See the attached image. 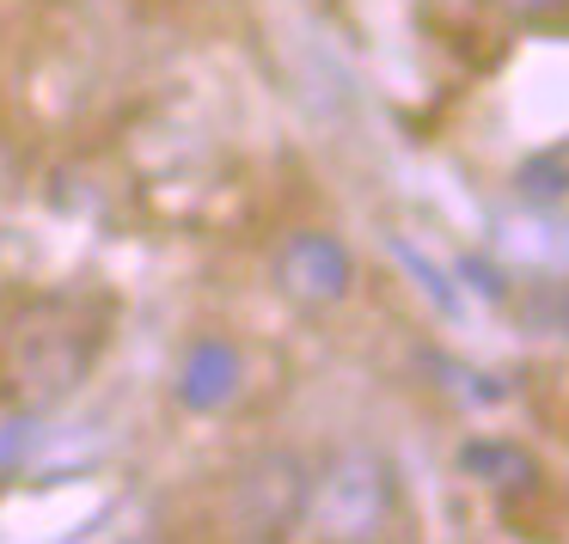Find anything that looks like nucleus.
Wrapping results in <instances>:
<instances>
[{
    "label": "nucleus",
    "instance_id": "nucleus-13",
    "mask_svg": "<svg viewBox=\"0 0 569 544\" xmlns=\"http://www.w3.org/2000/svg\"><path fill=\"white\" fill-rule=\"evenodd\" d=\"M508 13H520V19H551V13H563L569 0H502Z\"/></svg>",
    "mask_w": 569,
    "mask_h": 544
},
{
    "label": "nucleus",
    "instance_id": "nucleus-5",
    "mask_svg": "<svg viewBox=\"0 0 569 544\" xmlns=\"http://www.w3.org/2000/svg\"><path fill=\"white\" fill-rule=\"evenodd\" d=\"M496 251H508L527 270L569 275V202H532V209H496L490 214Z\"/></svg>",
    "mask_w": 569,
    "mask_h": 544
},
{
    "label": "nucleus",
    "instance_id": "nucleus-11",
    "mask_svg": "<svg viewBox=\"0 0 569 544\" xmlns=\"http://www.w3.org/2000/svg\"><path fill=\"white\" fill-rule=\"evenodd\" d=\"M31 446H38V422H31V416L0 422V483H7L19 465H26V453H31Z\"/></svg>",
    "mask_w": 569,
    "mask_h": 544
},
{
    "label": "nucleus",
    "instance_id": "nucleus-4",
    "mask_svg": "<svg viewBox=\"0 0 569 544\" xmlns=\"http://www.w3.org/2000/svg\"><path fill=\"white\" fill-rule=\"evenodd\" d=\"M307 471H300V459L288 453H270L258 459V465L239 477V532H258V538H270V532H288L300 514H307Z\"/></svg>",
    "mask_w": 569,
    "mask_h": 544
},
{
    "label": "nucleus",
    "instance_id": "nucleus-8",
    "mask_svg": "<svg viewBox=\"0 0 569 544\" xmlns=\"http://www.w3.org/2000/svg\"><path fill=\"white\" fill-rule=\"evenodd\" d=\"M386 245H392V258L398 263H405V275H410V282H417V294L422 300H429V306L435 312H441V319H466V288H459L453 282V270H441V263H435V258H422V251L417 245H410V239H386Z\"/></svg>",
    "mask_w": 569,
    "mask_h": 544
},
{
    "label": "nucleus",
    "instance_id": "nucleus-10",
    "mask_svg": "<svg viewBox=\"0 0 569 544\" xmlns=\"http://www.w3.org/2000/svg\"><path fill=\"white\" fill-rule=\"evenodd\" d=\"M422 367H435V373H447L441 385H453L466 404H502V385L490 380V373H471V367H459V361H447V355H422Z\"/></svg>",
    "mask_w": 569,
    "mask_h": 544
},
{
    "label": "nucleus",
    "instance_id": "nucleus-12",
    "mask_svg": "<svg viewBox=\"0 0 569 544\" xmlns=\"http://www.w3.org/2000/svg\"><path fill=\"white\" fill-rule=\"evenodd\" d=\"M453 275H459V288H478L483 300H508V288H502V275L490 270L483 258H459L453 263Z\"/></svg>",
    "mask_w": 569,
    "mask_h": 544
},
{
    "label": "nucleus",
    "instance_id": "nucleus-6",
    "mask_svg": "<svg viewBox=\"0 0 569 544\" xmlns=\"http://www.w3.org/2000/svg\"><path fill=\"white\" fill-rule=\"evenodd\" d=\"M239 385H246V355H239L227 336H197V343L184 349V361H178V404L197 410V416H214V410H227L239 397Z\"/></svg>",
    "mask_w": 569,
    "mask_h": 544
},
{
    "label": "nucleus",
    "instance_id": "nucleus-9",
    "mask_svg": "<svg viewBox=\"0 0 569 544\" xmlns=\"http://www.w3.org/2000/svg\"><path fill=\"white\" fill-rule=\"evenodd\" d=\"M515 184L539 202H569V148H551V153H539V160H527L515 172Z\"/></svg>",
    "mask_w": 569,
    "mask_h": 544
},
{
    "label": "nucleus",
    "instance_id": "nucleus-7",
    "mask_svg": "<svg viewBox=\"0 0 569 544\" xmlns=\"http://www.w3.org/2000/svg\"><path fill=\"white\" fill-rule=\"evenodd\" d=\"M459 471H466L471 483H483V490H502V495L539 483L532 453L520 441H502V434H471V441H459Z\"/></svg>",
    "mask_w": 569,
    "mask_h": 544
},
{
    "label": "nucleus",
    "instance_id": "nucleus-1",
    "mask_svg": "<svg viewBox=\"0 0 569 544\" xmlns=\"http://www.w3.org/2000/svg\"><path fill=\"white\" fill-rule=\"evenodd\" d=\"M392 507H398L392 465H386L380 453H368V446H349V453H337L331 465L307 483V514L300 520H312L325 538H356L361 544V538H380Z\"/></svg>",
    "mask_w": 569,
    "mask_h": 544
},
{
    "label": "nucleus",
    "instance_id": "nucleus-2",
    "mask_svg": "<svg viewBox=\"0 0 569 544\" xmlns=\"http://www.w3.org/2000/svg\"><path fill=\"white\" fill-rule=\"evenodd\" d=\"M104 331L87 324L68 300H43L38 319L13 336V385L26 404H50V397L74 392L80 373L92 367Z\"/></svg>",
    "mask_w": 569,
    "mask_h": 544
},
{
    "label": "nucleus",
    "instance_id": "nucleus-3",
    "mask_svg": "<svg viewBox=\"0 0 569 544\" xmlns=\"http://www.w3.org/2000/svg\"><path fill=\"white\" fill-rule=\"evenodd\" d=\"M276 282L300 300V306H337L356 288V258L337 233H319V226H300V233L282 239L276 251Z\"/></svg>",
    "mask_w": 569,
    "mask_h": 544
}]
</instances>
